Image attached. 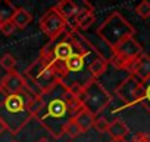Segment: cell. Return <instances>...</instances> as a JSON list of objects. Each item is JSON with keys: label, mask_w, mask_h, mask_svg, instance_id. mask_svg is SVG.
I'll use <instances>...</instances> for the list:
<instances>
[{"label": "cell", "mask_w": 150, "mask_h": 142, "mask_svg": "<svg viewBox=\"0 0 150 142\" xmlns=\"http://www.w3.org/2000/svg\"><path fill=\"white\" fill-rule=\"evenodd\" d=\"M65 135H68L69 138H77L78 135H81V130H80V127L75 124L74 121H71L66 126V129H65Z\"/></svg>", "instance_id": "obj_23"}, {"label": "cell", "mask_w": 150, "mask_h": 142, "mask_svg": "<svg viewBox=\"0 0 150 142\" xmlns=\"http://www.w3.org/2000/svg\"><path fill=\"white\" fill-rule=\"evenodd\" d=\"M108 65H109V62H108L106 59H103L102 56H97V58L91 62V65H90V68H88L91 77H93L94 80H97L102 74H105V73H106Z\"/></svg>", "instance_id": "obj_16"}, {"label": "cell", "mask_w": 150, "mask_h": 142, "mask_svg": "<svg viewBox=\"0 0 150 142\" xmlns=\"http://www.w3.org/2000/svg\"><path fill=\"white\" fill-rule=\"evenodd\" d=\"M31 21H33V16H31V14L27 9L16 8V12L12 16V22L15 24L16 28H21L22 30V28L28 27V24H31Z\"/></svg>", "instance_id": "obj_15"}, {"label": "cell", "mask_w": 150, "mask_h": 142, "mask_svg": "<svg viewBox=\"0 0 150 142\" xmlns=\"http://www.w3.org/2000/svg\"><path fill=\"white\" fill-rule=\"evenodd\" d=\"M83 6L84 8H80L77 15L72 18V22L68 24L71 28L77 30V31H86L87 28H90L94 21H96V15H94V9L93 6L88 3V2H83Z\"/></svg>", "instance_id": "obj_9"}, {"label": "cell", "mask_w": 150, "mask_h": 142, "mask_svg": "<svg viewBox=\"0 0 150 142\" xmlns=\"http://www.w3.org/2000/svg\"><path fill=\"white\" fill-rule=\"evenodd\" d=\"M109 142H128L127 139H110Z\"/></svg>", "instance_id": "obj_26"}, {"label": "cell", "mask_w": 150, "mask_h": 142, "mask_svg": "<svg viewBox=\"0 0 150 142\" xmlns=\"http://www.w3.org/2000/svg\"><path fill=\"white\" fill-rule=\"evenodd\" d=\"M30 92L24 90L19 95H9L0 87V120L12 135H18L33 118L27 108Z\"/></svg>", "instance_id": "obj_2"}, {"label": "cell", "mask_w": 150, "mask_h": 142, "mask_svg": "<svg viewBox=\"0 0 150 142\" xmlns=\"http://www.w3.org/2000/svg\"><path fill=\"white\" fill-rule=\"evenodd\" d=\"M94 118H96V117H94L93 114H90V113L86 111V110H81L77 115L72 118V121L80 127L81 133H86V132H88V130L93 127Z\"/></svg>", "instance_id": "obj_13"}, {"label": "cell", "mask_w": 150, "mask_h": 142, "mask_svg": "<svg viewBox=\"0 0 150 142\" xmlns=\"http://www.w3.org/2000/svg\"><path fill=\"white\" fill-rule=\"evenodd\" d=\"M25 90L31 95L40 96L43 92L50 89L54 83L59 82L57 70L53 62L43 53L25 70Z\"/></svg>", "instance_id": "obj_3"}, {"label": "cell", "mask_w": 150, "mask_h": 142, "mask_svg": "<svg viewBox=\"0 0 150 142\" xmlns=\"http://www.w3.org/2000/svg\"><path fill=\"white\" fill-rule=\"evenodd\" d=\"M37 142H50L49 139H46V138H41V139H38Z\"/></svg>", "instance_id": "obj_27"}, {"label": "cell", "mask_w": 150, "mask_h": 142, "mask_svg": "<svg viewBox=\"0 0 150 142\" xmlns=\"http://www.w3.org/2000/svg\"><path fill=\"white\" fill-rule=\"evenodd\" d=\"M131 142H150V135L144 133V132H138V133H135L132 136Z\"/></svg>", "instance_id": "obj_24"}, {"label": "cell", "mask_w": 150, "mask_h": 142, "mask_svg": "<svg viewBox=\"0 0 150 142\" xmlns=\"http://www.w3.org/2000/svg\"><path fill=\"white\" fill-rule=\"evenodd\" d=\"M5 130H6V126H5V123H3L2 120H0V135H2Z\"/></svg>", "instance_id": "obj_25"}, {"label": "cell", "mask_w": 150, "mask_h": 142, "mask_svg": "<svg viewBox=\"0 0 150 142\" xmlns=\"http://www.w3.org/2000/svg\"><path fill=\"white\" fill-rule=\"evenodd\" d=\"M140 104L144 107V110L150 113V79L143 83V98Z\"/></svg>", "instance_id": "obj_19"}, {"label": "cell", "mask_w": 150, "mask_h": 142, "mask_svg": "<svg viewBox=\"0 0 150 142\" xmlns=\"http://www.w3.org/2000/svg\"><path fill=\"white\" fill-rule=\"evenodd\" d=\"M135 14H137L140 18H143V19L150 18V2L144 0V2L138 3V5L135 6Z\"/></svg>", "instance_id": "obj_20"}, {"label": "cell", "mask_w": 150, "mask_h": 142, "mask_svg": "<svg viewBox=\"0 0 150 142\" xmlns=\"http://www.w3.org/2000/svg\"><path fill=\"white\" fill-rule=\"evenodd\" d=\"M54 9L59 12V15L69 24V21L77 15V12H78V9H80V6L75 3V2H72V0H62V2H59L56 6H54Z\"/></svg>", "instance_id": "obj_12"}, {"label": "cell", "mask_w": 150, "mask_h": 142, "mask_svg": "<svg viewBox=\"0 0 150 142\" xmlns=\"http://www.w3.org/2000/svg\"><path fill=\"white\" fill-rule=\"evenodd\" d=\"M12 142H18V141H12Z\"/></svg>", "instance_id": "obj_28"}, {"label": "cell", "mask_w": 150, "mask_h": 142, "mask_svg": "<svg viewBox=\"0 0 150 142\" xmlns=\"http://www.w3.org/2000/svg\"><path fill=\"white\" fill-rule=\"evenodd\" d=\"M40 98L41 108L34 118H37L52 136L62 138L66 126L83 110L80 101L72 96L60 82L43 92Z\"/></svg>", "instance_id": "obj_1"}, {"label": "cell", "mask_w": 150, "mask_h": 142, "mask_svg": "<svg viewBox=\"0 0 150 142\" xmlns=\"http://www.w3.org/2000/svg\"><path fill=\"white\" fill-rule=\"evenodd\" d=\"M115 95L124 102L125 107H134L141 102L143 98V82L135 76L128 74L115 89Z\"/></svg>", "instance_id": "obj_7"}, {"label": "cell", "mask_w": 150, "mask_h": 142, "mask_svg": "<svg viewBox=\"0 0 150 142\" xmlns=\"http://www.w3.org/2000/svg\"><path fill=\"white\" fill-rule=\"evenodd\" d=\"M128 73L135 76L140 82H147L150 79V56L147 53H141L128 68Z\"/></svg>", "instance_id": "obj_11"}, {"label": "cell", "mask_w": 150, "mask_h": 142, "mask_svg": "<svg viewBox=\"0 0 150 142\" xmlns=\"http://www.w3.org/2000/svg\"><path fill=\"white\" fill-rule=\"evenodd\" d=\"M16 12V6L9 0H0V22L12 21V16Z\"/></svg>", "instance_id": "obj_17"}, {"label": "cell", "mask_w": 150, "mask_h": 142, "mask_svg": "<svg viewBox=\"0 0 150 142\" xmlns=\"http://www.w3.org/2000/svg\"><path fill=\"white\" fill-rule=\"evenodd\" d=\"M141 53H144L141 44H140L134 37H131V39L125 40L124 43H121V44L113 50V55H112L109 64H112V65H113L115 68H118V70H125V71H128L129 65H131Z\"/></svg>", "instance_id": "obj_6"}, {"label": "cell", "mask_w": 150, "mask_h": 142, "mask_svg": "<svg viewBox=\"0 0 150 142\" xmlns=\"http://www.w3.org/2000/svg\"><path fill=\"white\" fill-rule=\"evenodd\" d=\"M83 107V110L88 111L94 117H97L112 101V95L105 89V86L99 80L90 82L83 87L80 96L77 98Z\"/></svg>", "instance_id": "obj_5"}, {"label": "cell", "mask_w": 150, "mask_h": 142, "mask_svg": "<svg viewBox=\"0 0 150 142\" xmlns=\"http://www.w3.org/2000/svg\"><path fill=\"white\" fill-rule=\"evenodd\" d=\"M135 28L119 14V12H112L97 28L96 36L97 39L109 47L112 52L125 40L134 37Z\"/></svg>", "instance_id": "obj_4"}, {"label": "cell", "mask_w": 150, "mask_h": 142, "mask_svg": "<svg viewBox=\"0 0 150 142\" xmlns=\"http://www.w3.org/2000/svg\"><path fill=\"white\" fill-rule=\"evenodd\" d=\"M16 31V27L12 21H6V22H0V33H2L3 36L9 37L12 36L13 33Z\"/></svg>", "instance_id": "obj_22"}, {"label": "cell", "mask_w": 150, "mask_h": 142, "mask_svg": "<svg viewBox=\"0 0 150 142\" xmlns=\"http://www.w3.org/2000/svg\"><path fill=\"white\" fill-rule=\"evenodd\" d=\"M108 133L110 135L112 139H125L128 136V133H129V129H128V126L122 120L116 118V120H113L109 124Z\"/></svg>", "instance_id": "obj_14"}, {"label": "cell", "mask_w": 150, "mask_h": 142, "mask_svg": "<svg viewBox=\"0 0 150 142\" xmlns=\"http://www.w3.org/2000/svg\"><path fill=\"white\" fill-rule=\"evenodd\" d=\"M0 67L3 70H6L8 73L9 71H13L16 67V59L11 55V53H5L2 58H0Z\"/></svg>", "instance_id": "obj_18"}, {"label": "cell", "mask_w": 150, "mask_h": 142, "mask_svg": "<svg viewBox=\"0 0 150 142\" xmlns=\"http://www.w3.org/2000/svg\"><path fill=\"white\" fill-rule=\"evenodd\" d=\"M109 121L108 118L105 117H96L94 118V123H93V127L99 132V133H108V129H109Z\"/></svg>", "instance_id": "obj_21"}, {"label": "cell", "mask_w": 150, "mask_h": 142, "mask_svg": "<svg viewBox=\"0 0 150 142\" xmlns=\"http://www.w3.org/2000/svg\"><path fill=\"white\" fill-rule=\"evenodd\" d=\"M40 28L41 31L49 37V40L60 36L66 28H68V22L59 15V12L54 8H50L40 19Z\"/></svg>", "instance_id": "obj_8"}, {"label": "cell", "mask_w": 150, "mask_h": 142, "mask_svg": "<svg viewBox=\"0 0 150 142\" xmlns=\"http://www.w3.org/2000/svg\"><path fill=\"white\" fill-rule=\"evenodd\" d=\"M0 87L5 89L9 95H19L25 90V77L18 71H9L0 82Z\"/></svg>", "instance_id": "obj_10"}]
</instances>
